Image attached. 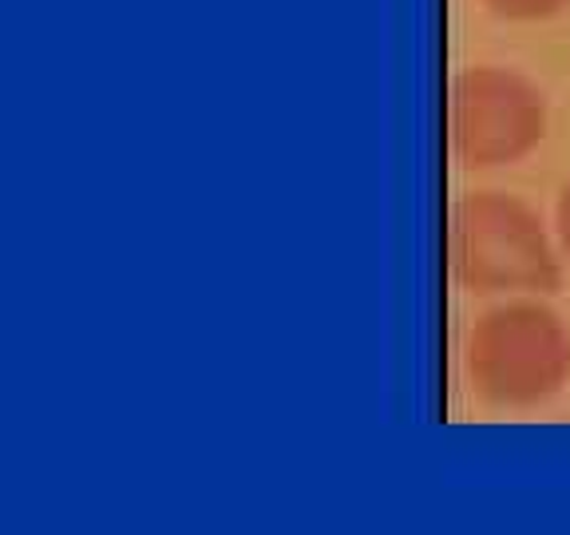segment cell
<instances>
[{
	"instance_id": "277c9868",
	"label": "cell",
	"mask_w": 570,
	"mask_h": 535,
	"mask_svg": "<svg viewBox=\"0 0 570 535\" xmlns=\"http://www.w3.org/2000/svg\"><path fill=\"white\" fill-rule=\"evenodd\" d=\"M483 4L503 20H547L559 17L570 0H483Z\"/></svg>"
},
{
	"instance_id": "3957f363",
	"label": "cell",
	"mask_w": 570,
	"mask_h": 535,
	"mask_svg": "<svg viewBox=\"0 0 570 535\" xmlns=\"http://www.w3.org/2000/svg\"><path fill=\"white\" fill-rule=\"evenodd\" d=\"M547 96L523 71L475 64L448 84V147L472 171L511 167L543 143Z\"/></svg>"
},
{
	"instance_id": "7a4b0ae2",
	"label": "cell",
	"mask_w": 570,
	"mask_h": 535,
	"mask_svg": "<svg viewBox=\"0 0 570 535\" xmlns=\"http://www.w3.org/2000/svg\"><path fill=\"white\" fill-rule=\"evenodd\" d=\"M468 385L491 409H534L570 381V330L543 302L491 305L463 341Z\"/></svg>"
},
{
	"instance_id": "6da1fadb",
	"label": "cell",
	"mask_w": 570,
	"mask_h": 535,
	"mask_svg": "<svg viewBox=\"0 0 570 535\" xmlns=\"http://www.w3.org/2000/svg\"><path fill=\"white\" fill-rule=\"evenodd\" d=\"M448 274L468 294H551L562 262L534 206L503 191H468L448 211Z\"/></svg>"
},
{
	"instance_id": "5b68a950",
	"label": "cell",
	"mask_w": 570,
	"mask_h": 535,
	"mask_svg": "<svg viewBox=\"0 0 570 535\" xmlns=\"http://www.w3.org/2000/svg\"><path fill=\"white\" fill-rule=\"evenodd\" d=\"M554 231H559V250H562V259H570V178L562 183L559 203H554Z\"/></svg>"
}]
</instances>
